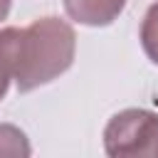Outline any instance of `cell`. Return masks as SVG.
<instances>
[{
    "label": "cell",
    "instance_id": "obj_5",
    "mask_svg": "<svg viewBox=\"0 0 158 158\" xmlns=\"http://www.w3.org/2000/svg\"><path fill=\"white\" fill-rule=\"evenodd\" d=\"M30 153L32 146L27 136L12 123H0V158H27Z\"/></svg>",
    "mask_w": 158,
    "mask_h": 158
},
{
    "label": "cell",
    "instance_id": "obj_2",
    "mask_svg": "<svg viewBox=\"0 0 158 158\" xmlns=\"http://www.w3.org/2000/svg\"><path fill=\"white\" fill-rule=\"evenodd\" d=\"M104 151L111 158L158 156V114L146 109H123L104 128Z\"/></svg>",
    "mask_w": 158,
    "mask_h": 158
},
{
    "label": "cell",
    "instance_id": "obj_3",
    "mask_svg": "<svg viewBox=\"0 0 158 158\" xmlns=\"http://www.w3.org/2000/svg\"><path fill=\"white\" fill-rule=\"evenodd\" d=\"M67 15L86 27L111 25L126 7V0H62Z\"/></svg>",
    "mask_w": 158,
    "mask_h": 158
},
{
    "label": "cell",
    "instance_id": "obj_1",
    "mask_svg": "<svg viewBox=\"0 0 158 158\" xmlns=\"http://www.w3.org/2000/svg\"><path fill=\"white\" fill-rule=\"evenodd\" d=\"M74 52H77V35L69 22L59 17L35 20L20 35V49L15 64L17 89L25 94L54 81L72 67Z\"/></svg>",
    "mask_w": 158,
    "mask_h": 158
},
{
    "label": "cell",
    "instance_id": "obj_7",
    "mask_svg": "<svg viewBox=\"0 0 158 158\" xmlns=\"http://www.w3.org/2000/svg\"><path fill=\"white\" fill-rule=\"evenodd\" d=\"M10 7H12V0H0V20L10 15Z\"/></svg>",
    "mask_w": 158,
    "mask_h": 158
},
{
    "label": "cell",
    "instance_id": "obj_6",
    "mask_svg": "<svg viewBox=\"0 0 158 158\" xmlns=\"http://www.w3.org/2000/svg\"><path fill=\"white\" fill-rule=\"evenodd\" d=\"M141 44L146 57L158 67V2H153L141 22Z\"/></svg>",
    "mask_w": 158,
    "mask_h": 158
},
{
    "label": "cell",
    "instance_id": "obj_4",
    "mask_svg": "<svg viewBox=\"0 0 158 158\" xmlns=\"http://www.w3.org/2000/svg\"><path fill=\"white\" fill-rule=\"evenodd\" d=\"M20 35L17 27L0 30V101L7 94L10 79H15V64H17V49H20Z\"/></svg>",
    "mask_w": 158,
    "mask_h": 158
}]
</instances>
